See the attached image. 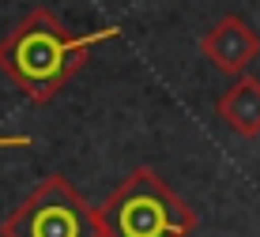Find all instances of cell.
<instances>
[{"mask_svg":"<svg viewBox=\"0 0 260 237\" xmlns=\"http://www.w3.org/2000/svg\"><path fill=\"white\" fill-rule=\"evenodd\" d=\"M110 38H117V26H102V30L68 38L57 15L46 8H34L23 23H15L0 38V72L12 83H19L34 102H49L83 68L91 45Z\"/></svg>","mask_w":260,"mask_h":237,"instance_id":"cell-1","label":"cell"},{"mask_svg":"<svg viewBox=\"0 0 260 237\" xmlns=\"http://www.w3.org/2000/svg\"><path fill=\"white\" fill-rule=\"evenodd\" d=\"M98 218L106 237H185L192 230V211L151 170L128 173Z\"/></svg>","mask_w":260,"mask_h":237,"instance_id":"cell-2","label":"cell"},{"mask_svg":"<svg viewBox=\"0 0 260 237\" xmlns=\"http://www.w3.org/2000/svg\"><path fill=\"white\" fill-rule=\"evenodd\" d=\"M4 237H106V226L64 177H46L0 222Z\"/></svg>","mask_w":260,"mask_h":237,"instance_id":"cell-3","label":"cell"},{"mask_svg":"<svg viewBox=\"0 0 260 237\" xmlns=\"http://www.w3.org/2000/svg\"><path fill=\"white\" fill-rule=\"evenodd\" d=\"M200 53L226 76H241L260 57V38L241 15H226L200 38Z\"/></svg>","mask_w":260,"mask_h":237,"instance_id":"cell-4","label":"cell"},{"mask_svg":"<svg viewBox=\"0 0 260 237\" xmlns=\"http://www.w3.org/2000/svg\"><path fill=\"white\" fill-rule=\"evenodd\" d=\"M219 117L238 136H260V79L241 76L219 98Z\"/></svg>","mask_w":260,"mask_h":237,"instance_id":"cell-5","label":"cell"},{"mask_svg":"<svg viewBox=\"0 0 260 237\" xmlns=\"http://www.w3.org/2000/svg\"><path fill=\"white\" fill-rule=\"evenodd\" d=\"M30 143V136H0V151L4 147H26Z\"/></svg>","mask_w":260,"mask_h":237,"instance_id":"cell-6","label":"cell"}]
</instances>
